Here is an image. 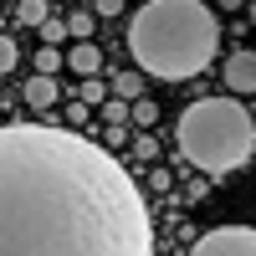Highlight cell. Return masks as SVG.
<instances>
[{"instance_id": "cell-1", "label": "cell", "mask_w": 256, "mask_h": 256, "mask_svg": "<svg viewBox=\"0 0 256 256\" xmlns=\"http://www.w3.org/2000/svg\"><path fill=\"white\" fill-rule=\"evenodd\" d=\"M0 256H154L134 174L72 128H0Z\"/></svg>"}, {"instance_id": "cell-2", "label": "cell", "mask_w": 256, "mask_h": 256, "mask_svg": "<svg viewBox=\"0 0 256 256\" xmlns=\"http://www.w3.org/2000/svg\"><path fill=\"white\" fill-rule=\"evenodd\" d=\"M220 46V20L205 0H148L128 20V52L144 77L184 82L210 67Z\"/></svg>"}, {"instance_id": "cell-3", "label": "cell", "mask_w": 256, "mask_h": 256, "mask_svg": "<svg viewBox=\"0 0 256 256\" xmlns=\"http://www.w3.org/2000/svg\"><path fill=\"white\" fill-rule=\"evenodd\" d=\"M174 138L184 148V159L205 169V174H230L241 169L256 148V123L246 113L241 98H200L180 113Z\"/></svg>"}, {"instance_id": "cell-4", "label": "cell", "mask_w": 256, "mask_h": 256, "mask_svg": "<svg viewBox=\"0 0 256 256\" xmlns=\"http://www.w3.org/2000/svg\"><path fill=\"white\" fill-rule=\"evenodd\" d=\"M190 256H256V226H216L190 246Z\"/></svg>"}, {"instance_id": "cell-5", "label": "cell", "mask_w": 256, "mask_h": 256, "mask_svg": "<svg viewBox=\"0 0 256 256\" xmlns=\"http://www.w3.org/2000/svg\"><path fill=\"white\" fill-rule=\"evenodd\" d=\"M226 92H236V98L256 92V52H230V62H226Z\"/></svg>"}, {"instance_id": "cell-6", "label": "cell", "mask_w": 256, "mask_h": 256, "mask_svg": "<svg viewBox=\"0 0 256 256\" xmlns=\"http://www.w3.org/2000/svg\"><path fill=\"white\" fill-rule=\"evenodd\" d=\"M62 62L77 72V77H98V67H102V52L92 46V41H77L72 52H62Z\"/></svg>"}, {"instance_id": "cell-7", "label": "cell", "mask_w": 256, "mask_h": 256, "mask_svg": "<svg viewBox=\"0 0 256 256\" xmlns=\"http://www.w3.org/2000/svg\"><path fill=\"white\" fill-rule=\"evenodd\" d=\"M56 92H62V88H56L52 77H31V82H26V102H31L36 113H41V108H52V102H56Z\"/></svg>"}, {"instance_id": "cell-8", "label": "cell", "mask_w": 256, "mask_h": 256, "mask_svg": "<svg viewBox=\"0 0 256 256\" xmlns=\"http://www.w3.org/2000/svg\"><path fill=\"white\" fill-rule=\"evenodd\" d=\"M92 26H98L92 10H72L67 16V36H77V41H92Z\"/></svg>"}, {"instance_id": "cell-9", "label": "cell", "mask_w": 256, "mask_h": 256, "mask_svg": "<svg viewBox=\"0 0 256 256\" xmlns=\"http://www.w3.org/2000/svg\"><path fill=\"white\" fill-rule=\"evenodd\" d=\"M113 92L128 102V98H134L138 102V92H144V72H118V82H113Z\"/></svg>"}, {"instance_id": "cell-10", "label": "cell", "mask_w": 256, "mask_h": 256, "mask_svg": "<svg viewBox=\"0 0 256 256\" xmlns=\"http://www.w3.org/2000/svg\"><path fill=\"white\" fill-rule=\"evenodd\" d=\"M102 102H108V88L98 77H82V108H102Z\"/></svg>"}, {"instance_id": "cell-11", "label": "cell", "mask_w": 256, "mask_h": 256, "mask_svg": "<svg viewBox=\"0 0 256 256\" xmlns=\"http://www.w3.org/2000/svg\"><path fill=\"white\" fill-rule=\"evenodd\" d=\"M16 16L26 20V26H41V20H46L52 10H46V0H20V6H16Z\"/></svg>"}, {"instance_id": "cell-12", "label": "cell", "mask_w": 256, "mask_h": 256, "mask_svg": "<svg viewBox=\"0 0 256 256\" xmlns=\"http://www.w3.org/2000/svg\"><path fill=\"white\" fill-rule=\"evenodd\" d=\"M56 67H62V52H56V46H41V52H36V77H52Z\"/></svg>"}, {"instance_id": "cell-13", "label": "cell", "mask_w": 256, "mask_h": 256, "mask_svg": "<svg viewBox=\"0 0 256 256\" xmlns=\"http://www.w3.org/2000/svg\"><path fill=\"white\" fill-rule=\"evenodd\" d=\"M16 56H20V46H16V41H10L6 31H0V77H6V72L16 67Z\"/></svg>"}, {"instance_id": "cell-14", "label": "cell", "mask_w": 256, "mask_h": 256, "mask_svg": "<svg viewBox=\"0 0 256 256\" xmlns=\"http://www.w3.org/2000/svg\"><path fill=\"white\" fill-rule=\"evenodd\" d=\"M41 36H46V46H56V41L67 36V20H56V16H46V20H41Z\"/></svg>"}, {"instance_id": "cell-15", "label": "cell", "mask_w": 256, "mask_h": 256, "mask_svg": "<svg viewBox=\"0 0 256 256\" xmlns=\"http://www.w3.org/2000/svg\"><path fill=\"white\" fill-rule=\"evenodd\" d=\"M98 113H102V123H123V118H128V108H123V98H108V102H102Z\"/></svg>"}, {"instance_id": "cell-16", "label": "cell", "mask_w": 256, "mask_h": 256, "mask_svg": "<svg viewBox=\"0 0 256 256\" xmlns=\"http://www.w3.org/2000/svg\"><path fill=\"white\" fill-rule=\"evenodd\" d=\"M134 154H138V159H154V154H159V138H154V134H138V138H134Z\"/></svg>"}, {"instance_id": "cell-17", "label": "cell", "mask_w": 256, "mask_h": 256, "mask_svg": "<svg viewBox=\"0 0 256 256\" xmlns=\"http://www.w3.org/2000/svg\"><path fill=\"white\" fill-rule=\"evenodd\" d=\"M154 118H159V108H154L148 98H138V102H134V123H144V128H148Z\"/></svg>"}, {"instance_id": "cell-18", "label": "cell", "mask_w": 256, "mask_h": 256, "mask_svg": "<svg viewBox=\"0 0 256 256\" xmlns=\"http://www.w3.org/2000/svg\"><path fill=\"white\" fill-rule=\"evenodd\" d=\"M123 0H92V16H118Z\"/></svg>"}, {"instance_id": "cell-19", "label": "cell", "mask_w": 256, "mask_h": 256, "mask_svg": "<svg viewBox=\"0 0 256 256\" xmlns=\"http://www.w3.org/2000/svg\"><path fill=\"white\" fill-rule=\"evenodd\" d=\"M220 10H241V0H220Z\"/></svg>"}]
</instances>
